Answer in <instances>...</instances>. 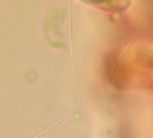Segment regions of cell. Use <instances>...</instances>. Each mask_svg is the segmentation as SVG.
<instances>
[{
    "instance_id": "6da1fadb",
    "label": "cell",
    "mask_w": 153,
    "mask_h": 138,
    "mask_svg": "<svg viewBox=\"0 0 153 138\" xmlns=\"http://www.w3.org/2000/svg\"><path fill=\"white\" fill-rule=\"evenodd\" d=\"M80 2L111 13H124L132 4V0H79Z\"/></svg>"
}]
</instances>
